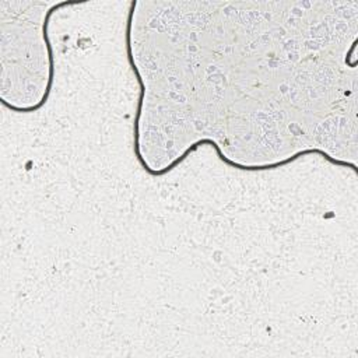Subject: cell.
Listing matches in <instances>:
<instances>
[{
    "label": "cell",
    "mask_w": 358,
    "mask_h": 358,
    "mask_svg": "<svg viewBox=\"0 0 358 358\" xmlns=\"http://www.w3.org/2000/svg\"><path fill=\"white\" fill-rule=\"evenodd\" d=\"M81 3L83 1H78V0H63V1H59V3H53L45 14V18H43V22H42V39L45 42V48H46V53H48V81H46L45 91H43L41 99L35 105H31V106H15V105L10 103L8 101H6L4 98H1L0 102H1L3 106H6L7 109H10L13 112H17V113H32V112H36V110H39L45 106V103L48 102V99L50 96L53 84H55V52H53V46H52V42H50V38H49L50 18L57 10L69 7V6H77V4H81Z\"/></svg>",
    "instance_id": "1"
},
{
    "label": "cell",
    "mask_w": 358,
    "mask_h": 358,
    "mask_svg": "<svg viewBox=\"0 0 358 358\" xmlns=\"http://www.w3.org/2000/svg\"><path fill=\"white\" fill-rule=\"evenodd\" d=\"M137 1H131L130 3V8H129V14H127V20H126V36H124V42H126V55H127V62L130 64L131 71L134 73L137 83L140 85V96H138V103H137V109H136V116H134V122H133V152L138 161V164L141 166H144L147 162L143 157L141 152V145H140V120L143 116V108H144V98H145V83L143 80V76L134 62V53H133V39H131V31H133V20H134V10H136Z\"/></svg>",
    "instance_id": "2"
},
{
    "label": "cell",
    "mask_w": 358,
    "mask_h": 358,
    "mask_svg": "<svg viewBox=\"0 0 358 358\" xmlns=\"http://www.w3.org/2000/svg\"><path fill=\"white\" fill-rule=\"evenodd\" d=\"M357 43H358V39H354V42L351 43V48H350V50H348V53H347L345 63H347V66H348V67H350V59H351V57H354V52H355V49H357ZM354 60H357V59L354 57Z\"/></svg>",
    "instance_id": "3"
}]
</instances>
